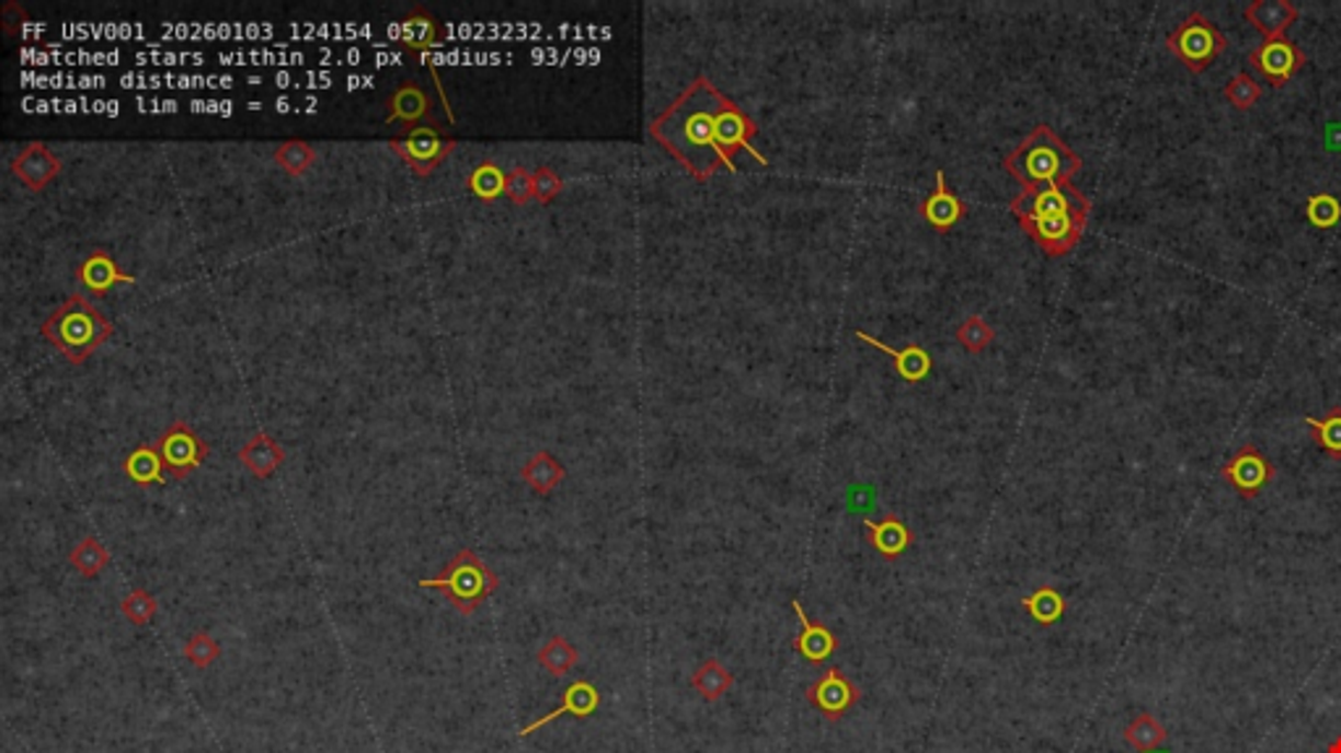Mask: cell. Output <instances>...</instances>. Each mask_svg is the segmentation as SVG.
<instances>
[{"instance_id":"cell-1","label":"cell","mask_w":1341,"mask_h":753,"mask_svg":"<svg viewBox=\"0 0 1341 753\" xmlns=\"http://www.w3.org/2000/svg\"><path fill=\"white\" fill-rule=\"evenodd\" d=\"M757 134L755 120L726 94L700 77L676 103L650 126V137L661 141L666 150L684 163L695 178L708 181L715 171L726 167L736 173V152H749L760 165H768L766 154L753 147Z\"/></svg>"},{"instance_id":"cell-2","label":"cell","mask_w":1341,"mask_h":753,"mask_svg":"<svg viewBox=\"0 0 1341 753\" xmlns=\"http://www.w3.org/2000/svg\"><path fill=\"white\" fill-rule=\"evenodd\" d=\"M1011 212L1048 257H1062L1082 239L1090 218V199L1071 184L1022 188L1011 201Z\"/></svg>"},{"instance_id":"cell-3","label":"cell","mask_w":1341,"mask_h":753,"mask_svg":"<svg viewBox=\"0 0 1341 753\" xmlns=\"http://www.w3.org/2000/svg\"><path fill=\"white\" fill-rule=\"evenodd\" d=\"M1004 167L1022 184V188H1038L1051 184H1071V178L1082 167V158L1051 126L1041 124L1006 154Z\"/></svg>"},{"instance_id":"cell-4","label":"cell","mask_w":1341,"mask_h":753,"mask_svg":"<svg viewBox=\"0 0 1341 753\" xmlns=\"http://www.w3.org/2000/svg\"><path fill=\"white\" fill-rule=\"evenodd\" d=\"M113 335V322L84 296H71L45 320L43 338L64 354L69 364H84Z\"/></svg>"},{"instance_id":"cell-5","label":"cell","mask_w":1341,"mask_h":753,"mask_svg":"<svg viewBox=\"0 0 1341 753\" xmlns=\"http://www.w3.org/2000/svg\"><path fill=\"white\" fill-rule=\"evenodd\" d=\"M420 587L440 591L459 615L469 617L478 612V607L488 596H493L495 591H498L501 581L498 576L480 560L474 549L465 547L446 563L440 576L422 578Z\"/></svg>"},{"instance_id":"cell-6","label":"cell","mask_w":1341,"mask_h":753,"mask_svg":"<svg viewBox=\"0 0 1341 753\" xmlns=\"http://www.w3.org/2000/svg\"><path fill=\"white\" fill-rule=\"evenodd\" d=\"M1166 47L1190 73H1203L1229 47V39L1205 13H1190L1177 30L1166 37Z\"/></svg>"},{"instance_id":"cell-7","label":"cell","mask_w":1341,"mask_h":753,"mask_svg":"<svg viewBox=\"0 0 1341 753\" xmlns=\"http://www.w3.org/2000/svg\"><path fill=\"white\" fill-rule=\"evenodd\" d=\"M388 147L412 167L414 176L427 178L433 176V173L446 163L448 154L456 150V139L440 137L431 126H417V129H409L406 137L388 141Z\"/></svg>"},{"instance_id":"cell-8","label":"cell","mask_w":1341,"mask_h":753,"mask_svg":"<svg viewBox=\"0 0 1341 753\" xmlns=\"http://www.w3.org/2000/svg\"><path fill=\"white\" fill-rule=\"evenodd\" d=\"M156 448L160 459H163L165 474L173 476V479H186V476L194 474V471L203 466L207 455H210L207 442L184 421H173L171 427L158 437Z\"/></svg>"},{"instance_id":"cell-9","label":"cell","mask_w":1341,"mask_h":753,"mask_svg":"<svg viewBox=\"0 0 1341 753\" xmlns=\"http://www.w3.org/2000/svg\"><path fill=\"white\" fill-rule=\"evenodd\" d=\"M1273 476H1276V466H1273L1269 455L1258 445H1252V442L1239 448L1222 466V479L1229 484L1239 497H1245V500H1256L1273 482Z\"/></svg>"},{"instance_id":"cell-10","label":"cell","mask_w":1341,"mask_h":753,"mask_svg":"<svg viewBox=\"0 0 1341 753\" xmlns=\"http://www.w3.org/2000/svg\"><path fill=\"white\" fill-rule=\"evenodd\" d=\"M1247 63H1250V69L1258 71V77H1263L1271 86H1284V84H1290L1294 73H1299V69L1307 63V56L1299 50L1297 43H1292V39H1286V37H1279V39H1263V43H1258L1256 47H1252V50L1247 53Z\"/></svg>"},{"instance_id":"cell-11","label":"cell","mask_w":1341,"mask_h":753,"mask_svg":"<svg viewBox=\"0 0 1341 753\" xmlns=\"http://www.w3.org/2000/svg\"><path fill=\"white\" fill-rule=\"evenodd\" d=\"M807 702L821 711L828 722H838L847 711L860 702L862 691L849 681L838 668H828L817 681L807 688Z\"/></svg>"},{"instance_id":"cell-12","label":"cell","mask_w":1341,"mask_h":753,"mask_svg":"<svg viewBox=\"0 0 1341 753\" xmlns=\"http://www.w3.org/2000/svg\"><path fill=\"white\" fill-rule=\"evenodd\" d=\"M11 173L22 181L30 192H43L60 173V160L48 150V144L30 141V144L22 147V150L16 152V158L11 160Z\"/></svg>"},{"instance_id":"cell-13","label":"cell","mask_w":1341,"mask_h":753,"mask_svg":"<svg viewBox=\"0 0 1341 753\" xmlns=\"http://www.w3.org/2000/svg\"><path fill=\"white\" fill-rule=\"evenodd\" d=\"M598 706H600V691L595 688V685L589 683V681H576V683L569 685L566 691H563V702H561L559 709L548 711L546 717L535 719L532 725H527V728H522L519 738L532 735L535 730L546 728V725L555 722V719H559V717H574V719H587V717H593L595 711H598Z\"/></svg>"},{"instance_id":"cell-14","label":"cell","mask_w":1341,"mask_h":753,"mask_svg":"<svg viewBox=\"0 0 1341 753\" xmlns=\"http://www.w3.org/2000/svg\"><path fill=\"white\" fill-rule=\"evenodd\" d=\"M386 107H388L386 124H396V120H399V124L409 126V129H417V124H422V120H431V124L435 120L431 94L414 82H404L401 86H396L391 97H388Z\"/></svg>"},{"instance_id":"cell-15","label":"cell","mask_w":1341,"mask_h":753,"mask_svg":"<svg viewBox=\"0 0 1341 753\" xmlns=\"http://www.w3.org/2000/svg\"><path fill=\"white\" fill-rule=\"evenodd\" d=\"M1245 19L1263 39H1279L1286 37V32L1297 22L1299 9L1292 0H1252L1245 9Z\"/></svg>"},{"instance_id":"cell-16","label":"cell","mask_w":1341,"mask_h":753,"mask_svg":"<svg viewBox=\"0 0 1341 753\" xmlns=\"http://www.w3.org/2000/svg\"><path fill=\"white\" fill-rule=\"evenodd\" d=\"M77 280L82 282L87 291L95 296H105L113 286H121V282H126V286H134V282H137V278L121 270L118 262L113 259L108 252H103V248H95V252H92L90 257L79 265Z\"/></svg>"},{"instance_id":"cell-17","label":"cell","mask_w":1341,"mask_h":753,"mask_svg":"<svg viewBox=\"0 0 1341 753\" xmlns=\"http://www.w3.org/2000/svg\"><path fill=\"white\" fill-rule=\"evenodd\" d=\"M239 461H241V466L250 471L252 476H257V479H271V476L276 474L280 466H284L286 450L276 440V437H271L267 432H257V435H252L244 445H241Z\"/></svg>"},{"instance_id":"cell-18","label":"cell","mask_w":1341,"mask_h":753,"mask_svg":"<svg viewBox=\"0 0 1341 753\" xmlns=\"http://www.w3.org/2000/svg\"><path fill=\"white\" fill-rule=\"evenodd\" d=\"M791 607H794L796 617H800V623H802V634L794 638V649L800 651L807 662L823 664L830 654H836L838 651V638L830 634L828 625L810 621L807 612H804V607L796 600L791 602Z\"/></svg>"},{"instance_id":"cell-19","label":"cell","mask_w":1341,"mask_h":753,"mask_svg":"<svg viewBox=\"0 0 1341 753\" xmlns=\"http://www.w3.org/2000/svg\"><path fill=\"white\" fill-rule=\"evenodd\" d=\"M964 210H967L964 201L947 186V173L936 171V192L922 201V207H920L922 218L928 220L936 231L943 233V231H949V228H954L959 220L964 218Z\"/></svg>"},{"instance_id":"cell-20","label":"cell","mask_w":1341,"mask_h":753,"mask_svg":"<svg viewBox=\"0 0 1341 753\" xmlns=\"http://www.w3.org/2000/svg\"><path fill=\"white\" fill-rule=\"evenodd\" d=\"M857 338L862 343H868V346L878 348V351H883L886 356H891V361H894L896 372L902 380L907 382H922L925 376L930 374V369H933V356L925 351L922 346H907V348H891L883 340H878L875 335L862 333V329H857Z\"/></svg>"},{"instance_id":"cell-21","label":"cell","mask_w":1341,"mask_h":753,"mask_svg":"<svg viewBox=\"0 0 1341 753\" xmlns=\"http://www.w3.org/2000/svg\"><path fill=\"white\" fill-rule=\"evenodd\" d=\"M438 39H440L438 19H435L427 9H422V5H414L399 26V45L406 47V50H412V53H420L422 56V53L433 50V47L438 45Z\"/></svg>"},{"instance_id":"cell-22","label":"cell","mask_w":1341,"mask_h":753,"mask_svg":"<svg viewBox=\"0 0 1341 753\" xmlns=\"http://www.w3.org/2000/svg\"><path fill=\"white\" fill-rule=\"evenodd\" d=\"M864 529H868L870 544L875 547V553L886 557V560H896V557H902L909 549L912 540H915L912 531L907 529V523L896 515H886L883 521H868L864 523Z\"/></svg>"},{"instance_id":"cell-23","label":"cell","mask_w":1341,"mask_h":753,"mask_svg":"<svg viewBox=\"0 0 1341 753\" xmlns=\"http://www.w3.org/2000/svg\"><path fill=\"white\" fill-rule=\"evenodd\" d=\"M124 474L129 476V479L137 484V487H152V484H160L165 479V468H163V459H160L156 442L152 445H137L131 450L129 455H126L124 461Z\"/></svg>"},{"instance_id":"cell-24","label":"cell","mask_w":1341,"mask_h":753,"mask_svg":"<svg viewBox=\"0 0 1341 753\" xmlns=\"http://www.w3.org/2000/svg\"><path fill=\"white\" fill-rule=\"evenodd\" d=\"M563 476H566V468L548 450H538L522 468V479L527 482V487L535 495H551L563 482Z\"/></svg>"},{"instance_id":"cell-25","label":"cell","mask_w":1341,"mask_h":753,"mask_svg":"<svg viewBox=\"0 0 1341 753\" xmlns=\"http://www.w3.org/2000/svg\"><path fill=\"white\" fill-rule=\"evenodd\" d=\"M467 192L480 201H485V205H493L495 199H501L503 194H506V173H503L493 160H482L467 176Z\"/></svg>"},{"instance_id":"cell-26","label":"cell","mask_w":1341,"mask_h":753,"mask_svg":"<svg viewBox=\"0 0 1341 753\" xmlns=\"http://www.w3.org/2000/svg\"><path fill=\"white\" fill-rule=\"evenodd\" d=\"M1166 738H1169V732H1166L1164 725L1158 722L1153 715H1148V711H1139V715L1132 719L1124 730V741L1130 743L1137 753H1150V751L1161 749V745L1166 743Z\"/></svg>"},{"instance_id":"cell-27","label":"cell","mask_w":1341,"mask_h":753,"mask_svg":"<svg viewBox=\"0 0 1341 753\" xmlns=\"http://www.w3.org/2000/svg\"><path fill=\"white\" fill-rule=\"evenodd\" d=\"M576 662H580V651L563 636H551L538 651V664L553 677L569 675L576 668Z\"/></svg>"},{"instance_id":"cell-28","label":"cell","mask_w":1341,"mask_h":753,"mask_svg":"<svg viewBox=\"0 0 1341 753\" xmlns=\"http://www.w3.org/2000/svg\"><path fill=\"white\" fill-rule=\"evenodd\" d=\"M69 563L73 565L79 576L98 578L111 565V553L98 536H84L82 542L69 553Z\"/></svg>"},{"instance_id":"cell-29","label":"cell","mask_w":1341,"mask_h":753,"mask_svg":"<svg viewBox=\"0 0 1341 753\" xmlns=\"http://www.w3.org/2000/svg\"><path fill=\"white\" fill-rule=\"evenodd\" d=\"M1305 424L1310 427L1313 442L1329 453L1331 459H1341V406H1333L1320 419L1316 416H1305Z\"/></svg>"},{"instance_id":"cell-30","label":"cell","mask_w":1341,"mask_h":753,"mask_svg":"<svg viewBox=\"0 0 1341 753\" xmlns=\"http://www.w3.org/2000/svg\"><path fill=\"white\" fill-rule=\"evenodd\" d=\"M731 685H734V675L723 668L719 659H708V662H702L692 675V688L702 698H706V702H719Z\"/></svg>"},{"instance_id":"cell-31","label":"cell","mask_w":1341,"mask_h":753,"mask_svg":"<svg viewBox=\"0 0 1341 753\" xmlns=\"http://www.w3.org/2000/svg\"><path fill=\"white\" fill-rule=\"evenodd\" d=\"M1022 607L1028 610V615L1035 623L1054 625L1064 617L1066 600L1054 587H1041L1038 591H1032V594L1022 596Z\"/></svg>"},{"instance_id":"cell-32","label":"cell","mask_w":1341,"mask_h":753,"mask_svg":"<svg viewBox=\"0 0 1341 753\" xmlns=\"http://www.w3.org/2000/svg\"><path fill=\"white\" fill-rule=\"evenodd\" d=\"M314 147L307 144L305 139H286L280 141L276 147V152H273V160H276L278 167H284L286 176L299 178L305 176L307 171L314 165Z\"/></svg>"},{"instance_id":"cell-33","label":"cell","mask_w":1341,"mask_h":753,"mask_svg":"<svg viewBox=\"0 0 1341 753\" xmlns=\"http://www.w3.org/2000/svg\"><path fill=\"white\" fill-rule=\"evenodd\" d=\"M1224 97L1226 103L1231 107H1237V111H1250L1252 105H1258V100L1263 97V86L1256 77H1250V73H1237V77L1229 79V84L1224 86Z\"/></svg>"},{"instance_id":"cell-34","label":"cell","mask_w":1341,"mask_h":753,"mask_svg":"<svg viewBox=\"0 0 1341 753\" xmlns=\"http://www.w3.org/2000/svg\"><path fill=\"white\" fill-rule=\"evenodd\" d=\"M1305 212L1316 228H1333L1341 220V201L1329 192H1318L1307 199Z\"/></svg>"},{"instance_id":"cell-35","label":"cell","mask_w":1341,"mask_h":753,"mask_svg":"<svg viewBox=\"0 0 1341 753\" xmlns=\"http://www.w3.org/2000/svg\"><path fill=\"white\" fill-rule=\"evenodd\" d=\"M121 612L131 625H147L158 615V600L145 589H131L121 602Z\"/></svg>"},{"instance_id":"cell-36","label":"cell","mask_w":1341,"mask_h":753,"mask_svg":"<svg viewBox=\"0 0 1341 753\" xmlns=\"http://www.w3.org/2000/svg\"><path fill=\"white\" fill-rule=\"evenodd\" d=\"M956 340L962 343L970 354H981L988 348V343L994 340V329L988 327V322H985L983 317L972 314V317H967L962 325H959Z\"/></svg>"},{"instance_id":"cell-37","label":"cell","mask_w":1341,"mask_h":753,"mask_svg":"<svg viewBox=\"0 0 1341 753\" xmlns=\"http://www.w3.org/2000/svg\"><path fill=\"white\" fill-rule=\"evenodd\" d=\"M220 651H224V649H220V644L216 641V638L207 636L205 630H197V634H194L190 641H186L184 657L190 659V662L197 670H207L220 657Z\"/></svg>"},{"instance_id":"cell-38","label":"cell","mask_w":1341,"mask_h":753,"mask_svg":"<svg viewBox=\"0 0 1341 753\" xmlns=\"http://www.w3.org/2000/svg\"><path fill=\"white\" fill-rule=\"evenodd\" d=\"M563 188V181L559 173L553 171V167H538V171L532 173V192L535 199L540 201V205H551V201L559 197Z\"/></svg>"},{"instance_id":"cell-39","label":"cell","mask_w":1341,"mask_h":753,"mask_svg":"<svg viewBox=\"0 0 1341 753\" xmlns=\"http://www.w3.org/2000/svg\"><path fill=\"white\" fill-rule=\"evenodd\" d=\"M506 197L514 201V205H527V201L535 199L532 192V173H527L525 167H514L512 173H506Z\"/></svg>"},{"instance_id":"cell-40","label":"cell","mask_w":1341,"mask_h":753,"mask_svg":"<svg viewBox=\"0 0 1341 753\" xmlns=\"http://www.w3.org/2000/svg\"><path fill=\"white\" fill-rule=\"evenodd\" d=\"M0 19H3V32H5V35L13 37L19 30H22V24L30 22V13L22 9V3H16V0H9V3L3 5V11H0Z\"/></svg>"},{"instance_id":"cell-41","label":"cell","mask_w":1341,"mask_h":753,"mask_svg":"<svg viewBox=\"0 0 1341 753\" xmlns=\"http://www.w3.org/2000/svg\"><path fill=\"white\" fill-rule=\"evenodd\" d=\"M1329 753H1341V735L1329 745Z\"/></svg>"}]
</instances>
